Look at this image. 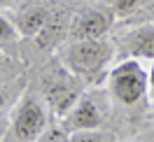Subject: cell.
I'll list each match as a JSON object with an SVG mask.
<instances>
[{
    "label": "cell",
    "instance_id": "obj_1",
    "mask_svg": "<svg viewBox=\"0 0 154 142\" xmlns=\"http://www.w3.org/2000/svg\"><path fill=\"white\" fill-rule=\"evenodd\" d=\"M58 61L82 84L96 86L107 77L115 61V42L103 40H75L58 51Z\"/></svg>",
    "mask_w": 154,
    "mask_h": 142
},
{
    "label": "cell",
    "instance_id": "obj_2",
    "mask_svg": "<svg viewBox=\"0 0 154 142\" xmlns=\"http://www.w3.org/2000/svg\"><path fill=\"white\" fill-rule=\"evenodd\" d=\"M51 110L38 89L26 86L19 103L14 105L7 121V131L0 142H35L51 126Z\"/></svg>",
    "mask_w": 154,
    "mask_h": 142
},
{
    "label": "cell",
    "instance_id": "obj_3",
    "mask_svg": "<svg viewBox=\"0 0 154 142\" xmlns=\"http://www.w3.org/2000/svg\"><path fill=\"white\" fill-rule=\"evenodd\" d=\"M107 93L112 105L122 110H138L143 107L149 95V82H147V68L138 58H124L110 68L105 77Z\"/></svg>",
    "mask_w": 154,
    "mask_h": 142
},
{
    "label": "cell",
    "instance_id": "obj_4",
    "mask_svg": "<svg viewBox=\"0 0 154 142\" xmlns=\"http://www.w3.org/2000/svg\"><path fill=\"white\" fill-rule=\"evenodd\" d=\"M40 95L45 98V103L49 105V110L54 116H63L68 110L79 100V95L84 93V84L77 79L75 75H70L66 68L61 65V61L49 63L42 72L38 75V86Z\"/></svg>",
    "mask_w": 154,
    "mask_h": 142
},
{
    "label": "cell",
    "instance_id": "obj_5",
    "mask_svg": "<svg viewBox=\"0 0 154 142\" xmlns=\"http://www.w3.org/2000/svg\"><path fill=\"white\" fill-rule=\"evenodd\" d=\"M110 93L107 91H84L79 95L68 114L61 116V126L68 133H77V131H98L103 128L110 114Z\"/></svg>",
    "mask_w": 154,
    "mask_h": 142
},
{
    "label": "cell",
    "instance_id": "obj_6",
    "mask_svg": "<svg viewBox=\"0 0 154 142\" xmlns=\"http://www.w3.org/2000/svg\"><path fill=\"white\" fill-rule=\"evenodd\" d=\"M115 19L117 17L112 7H100V5L82 7L68 21V38H70V42H75V40H103L112 30Z\"/></svg>",
    "mask_w": 154,
    "mask_h": 142
},
{
    "label": "cell",
    "instance_id": "obj_7",
    "mask_svg": "<svg viewBox=\"0 0 154 142\" xmlns=\"http://www.w3.org/2000/svg\"><path fill=\"white\" fill-rule=\"evenodd\" d=\"M115 58H138V61H154V21L140 23L119 33L115 40Z\"/></svg>",
    "mask_w": 154,
    "mask_h": 142
},
{
    "label": "cell",
    "instance_id": "obj_8",
    "mask_svg": "<svg viewBox=\"0 0 154 142\" xmlns=\"http://www.w3.org/2000/svg\"><path fill=\"white\" fill-rule=\"evenodd\" d=\"M58 12L40 0H28L12 14V21L21 38H40Z\"/></svg>",
    "mask_w": 154,
    "mask_h": 142
},
{
    "label": "cell",
    "instance_id": "obj_9",
    "mask_svg": "<svg viewBox=\"0 0 154 142\" xmlns=\"http://www.w3.org/2000/svg\"><path fill=\"white\" fill-rule=\"evenodd\" d=\"M26 79L23 75L17 77V79H10V82H0V140L7 131V121H10V114L14 110V105L19 103L21 93L26 91Z\"/></svg>",
    "mask_w": 154,
    "mask_h": 142
},
{
    "label": "cell",
    "instance_id": "obj_10",
    "mask_svg": "<svg viewBox=\"0 0 154 142\" xmlns=\"http://www.w3.org/2000/svg\"><path fill=\"white\" fill-rule=\"evenodd\" d=\"M19 38L21 35H19V30H17V26H14L12 17L0 12V51H7L10 54V49L19 42Z\"/></svg>",
    "mask_w": 154,
    "mask_h": 142
},
{
    "label": "cell",
    "instance_id": "obj_11",
    "mask_svg": "<svg viewBox=\"0 0 154 142\" xmlns=\"http://www.w3.org/2000/svg\"><path fill=\"white\" fill-rule=\"evenodd\" d=\"M23 75V63L19 58L10 56L7 51H0V82H10Z\"/></svg>",
    "mask_w": 154,
    "mask_h": 142
},
{
    "label": "cell",
    "instance_id": "obj_12",
    "mask_svg": "<svg viewBox=\"0 0 154 142\" xmlns=\"http://www.w3.org/2000/svg\"><path fill=\"white\" fill-rule=\"evenodd\" d=\"M68 142H117L115 133L110 131H77V133H70L68 135Z\"/></svg>",
    "mask_w": 154,
    "mask_h": 142
},
{
    "label": "cell",
    "instance_id": "obj_13",
    "mask_svg": "<svg viewBox=\"0 0 154 142\" xmlns=\"http://www.w3.org/2000/svg\"><path fill=\"white\" fill-rule=\"evenodd\" d=\"M143 5L145 0H112V12L117 19H126V17H133Z\"/></svg>",
    "mask_w": 154,
    "mask_h": 142
},
{
    "label": "cell",
    "instance_id": "obj_14",
    "mask_svg": "<svg viewBox=\"0 0 154 142\" xmlns=\"http://www.w3.org/2000/svg\"><path fill=\"white\" fill-rule=\"evenodd\" d=\"M68 135H70V133H68L61 123H51L35 142H68Z\"/></svg>",
    "mask_w": 154,
    "mask_h": 142
},
{
    "label": "cell",
    "instance_id": "obj_15",
    "mask_svg": "<svg viewBox=\"0 0 154 142\" xmlns=\"http://www.w3.org/2000/svg\"><path fill=\"white\" fill-rule=\"evenodd\" d=\"M28 0H0V10H12V7H21Z\"/></svg>",
    "mask_w": 154,
    "mask_h": 142
},
{
    "label": "cell",
    "instance_id": "obj_16",
    "mask_svg": "<svg viewBox=\"0 0 154 142\" xmlns=\"http://www.w3.org/2000/svg\"><path fill=\"white\" fill-rule=\"evenodd\" d=\"M147 82H149V100L154 103V61L149 65V70H147Z\"/></svg>",
    "mask_w": 154,
    "mask_h": 142
}]
</instances>
